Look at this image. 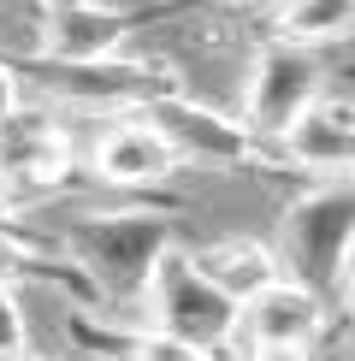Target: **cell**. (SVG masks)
I'll list each match as a JSON object with an SVG mask.
<instances>
[{
  "label": "cell",
  "instance_id": "obj_15",
  "mask_svg": "<svg viewBox=\"0 0 355 361\" xmlns=\"http://www.w3.org/2000/svg\"><path fill=\"white\" fill-rule=\"evenodd\" d=\"M24 101V83L12 78V66H6V54H0V113H12Z\"/></svg>",
  "mask_w": 355,
  "mask_h": 361
},
{
  "label": "cell",
  "instance_id": "obj_12",
  "mask_svg": "<svg viewBox=\"0 0 355 361\" xmlns=\"http://www.w3.org/2000/svg\"><path fill=\"white\" fill-rule=\"evenodd\" d=\"M189 255H196V267L225 296H237V302H243L249 290H261L266 279H278V255H273V243H261V237H219V243L189 249Z\"/></svg>",
  "mask_w": 355,
  "mask_h": 361
},
{
  "label": "cell",
  "instance_id": "obj_16",
  "mask_svg": "<svg viewBox=\"0 0 355 361\" xmlns=\"http://www.w3.org/2000/svg\"><path fill=\"white\" fill-rule=\"evenodd\" d=\"M243 361H314V350H243Z\"/></svg>",
  "mask_w": 355,
  "mask_h": 361
},
{
  "label": "cell",
  "instance_id": "obj_14",
  "mask_svg": "<svg viewBox=\"0 0 355 361\" xmlns=\"http://www.w3.org/2000/svg\"><path fill=\"white\" fill-rule=\"evenodd\" d=\"M12 343H30V320L18 284H0V350H12Z\"/></svg>",
  "mask_w": 355,
  "mask_h": 361
},
{
  "label": "cell",
  "instance_id": "obj_19",
  "mask_svg": "<svg viewBox=\"0 0 355 361\" xmlns=\"http://www.w3.org/2000/svg\"><path fill=\"white\" fill-rule=\"evenodd\" d=\"M219 361H243V355H231V350H225V355H219Z\"/></svg>",
  "mask_w": 355,
  "mask_h": 361
},
{
  "label": "cell",
  "instance_id": "obj_18",
  "mask_svg": "<svg viewBox=\"0 0 355 361\" xmlns=\"http://www.w3.org/2000/svg\"><path fill=\"white\" fill-rule=\"evenodd\" d=\"M42 12H66V6H77V0H36Z\"/></svg>",
  "mask_w": 355,
  "mask_h": 361
},
{
  "label": "cell",
  "instance_id": "obj_6",
  "mask_svg": "<svg viewBox=\"0 0 355 361\" xmlns=\"http://www.w3.org/2000/svg\"><path fill=\"white\" fill-rule=\"evenodd\" d=\"M148 125L160 130V142L178 154V166H196V172H243V166H261V148L243 130V118L231 113H213L207 101H196L189 89H172V95H154L137 107Z\"/></svg>",
  "mask_w": 355,
  "mask_h": 361
},
{
  "label": "cell",
  "instance_id": "obj_11",
  "mask_svg": "<svg viewBox=\"0 0 355 361\" xmlns=\"http://www.w3.org/2000/svg\"><path fill=\"white\" fill-rule=\"evenodd\" d=\"M59 332H66V343L77 355H89V361H219V355H201V350H189V343L154 332L148 320L142 326L113 320V308H77V302H66Z\"/></svg>",
  "mask_w": 355,
  "mask_h": 361
},
{
  "label": "cell",
  "instance_id": "obj_5",
  "mask_svg": "<svg viewBox=\"0 0 355 361\" xmlns=\"http://www.w3.org/2000/svg\"><path fill=\"white\" fill-rule=\"evenodd\" d=\"M71 172H77V137L54 107L18 101L12 113H0V214L12 202L71 184Z\"/></svg>",
  "mask_w": 355,
  "mask_h": 361
},
{
  "label": "cell",
  "instance_id": "obj_8",
  "mask_svg": "<svg viewBox=\"0 0 355 361\" xmlns=\"http://www.w3.org/2000/svg\"><path fill=\"white\" fill-rule=\"evenodd\" d=\"M337 314L296 279H266L237 302V343L243 350H314Z\"/></svg>",
  "mask_w": 355,
  "mask_h": 361
},
{
  "label": "cell",
  "instance_id": "obj_2",
  "mask_svg": "<svg viewBox=\"0 0 355 361\" xmlns=\"http://www.w3.org/2000/svg\"><path fill=\"white\" fill-rule=\"evenodd\" d=\"M166 243H178V207L172 202L166 207H125V214H77L59 231V249L83 267L101 308L118 302V296H137Z\"/></svg>",
  "mask_w": 355,
  "mask_h": 361
},
{
  "label": "cell",
  "instance_id": "obj_17",
  "mask_svg": "<svg viewBox=\"0 0 355 361\" xmlns=\"http://www.w3.org/2000/svg\"><path fill=\"white\" fill-rule=\"evenodd\" d=\"M0 361H48V355H36L30 343H12V350H0Z\"/></svg>",
  "mask_w": 355,
  "mask_h": 361
},
{
  "label": "cell",
  "instance_id": "obj_10",
  "mask_svg": "<svg viewBox=\"0 0 355 361\" xmlns=\"http://www.w3.org/2000/svg\"><path fill=\"white\" fill-rule=\"evenodd\" d=\"M302 178H349L355 166V107L344 95H320L273 137Z\"/></svg>",
  "mask_w": 355,
  "mask_h": 361
},
{
  "label": "cell",
  "instance_id": "obj_3",
  "mask_svg": "<svg viewBox=\"0 0 355 361\" xmlns=\"http://www.w3.org/2000/svg\"><path fill=\"white\" fill-rule=\"evenodd\" d=\"M12 78H30L36 89H48L54 101H66L71 113H137L142 101L184 89L172 66L154 59H125V54H101V59H48V54H6Z\"/></svg>",
  "mask_w": 355,
  "mask_h": 361
},
{
  "label": "cell",
  "instance_id": "obj_13",
  "mask_svg": "<svg viewBox=\"0 0 355 361\" xmlns=\"http://www.w3.org/2000/svg\"><path fill=\"white\" fill-rule=\"evenodd\" d=\"M349 24H355V0H278L273 6V42H296V48L344 42Z\"/></svg>",
  "mask_w": 355,
  "mask_h": 361
},
{
  "label": "cell",
  "instance_id": "obj_4",
  "mask_svg": "<svg viewBox=\"0 0 355 361\" xmlns=\"http://www.w3.org/2000/svg\"><path fill=\"white\" fill-rule=\"evenodd\" d=\"M137 302L148 308L142 320L154 326V332L189 343V350H201V355H225L237 343V296L219 290V284L196 267V255L178 249V243L160 249V261L148 267Z\"/></svg>",
  "mask_w": 355,
  "mask_h": 361
},
{
  "label": "cell",
  "instance_id": "obj_1",
  "mask_svg": "<svg viewBox=\"0 0 355 361\" xmlns=\"http://www.w3.org/2000/svg\"><path fill=\"white\" fill-rule=\"evenodd\" d=\"M349 249H355V190L349 178H308L278 219V273L308 284L332 314L349 308Z\"/></svg>",
  "mask_w": 355,
  "mask_h": 361
},
{
  "label": "cell",
  "instance_id": "obj_7",
  "mask_svg": "<svg viewBox=\"0 0 355 361\" xmlns=\"http://www.w3.org/2000/svg\"><path fill=\"white\" fill-rule=\"evenodd\" d=\"M325 95V66L320 48H296V42H266L249 59V83H243V130L255 142H273L308 101Z\"/></svg>",
  "mask_w": 355,
  "mask_h": 361
},
{
  "label": "cell",
  "instance_id": "obj_9",
  "mask_svg": "<svg viewBox=\"0 0 355 361\" xmlns=\"http://www.w3.org/2000/svg\"><path fill=\"white\" fill-rule=\"evenodd\" d=\"M83 166L95 172L101 184H113V190H154V184H166L172 172H184V166H178V154L160 142V130L148 125L142 113L107 118V125L89 137Z\"/></svg>",
  "mask_w": 355,
  "mask_h": 361
}]
</instances>
